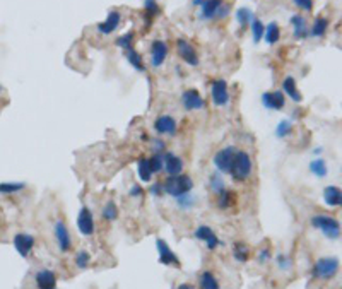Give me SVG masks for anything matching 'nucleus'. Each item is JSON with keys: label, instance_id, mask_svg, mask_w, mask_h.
I'll use <instances>...</instances> for the list:
<instances>
[{"label": "nucleus", "instance_id": "1", "mask_svg": "<svg viewBox=\"0 0 342 289\" xmlns=\"http://www.w3.org/2000/svg\"><path fill=\"white\" fill-rule=\"evenodd\" d=\"M312 226L332 241H337L340 238V223L330 214L312 216Z\"/></svg>", "mask_w": 342, "mask_h": 289}, {"label": "nucleus", "instance_id": "2", "mask_svg": "<svg viewBox=\"0 0 342 289\" xmlns=\"http://www.w3.org/2000/svg\"><path fill=\"white\" fill-rule=\"evenodd\" d=\"M251 171H253V159H251L250 152L246 151H236L235 161H233L231 171L229 175L233 177L235 182H246L251 177Z\"/></svg>", "mask_w": 342, "mask_h": 289}, {"label": "nucleus", "instance_id": "3", "mask_svg": "<svg viewBox=\"0 0 342 289\" xmlns=\"http://www.w3.org/2000/svg\"><path fill=\"white\" fill-rule=\"evenodd\" d=\"M340 262L337 257H322L313 264L312 267V277L317 281H330L339 272Z\"/></svg>", "mask_w": 342, "mask_h": 289}, {"label": "nucleus", "instance_id": "4", "mask_svg": "<svg viewBox=\"0 0 342 289\" xmlns=\"http://www.w3.org/2000/svg\"><path fill=\"white\" fill-rule=\"evenodd\" d=\"M163 193L177 198L183 193H188L193 190V180L190 175H178V177H168L163 183Z\"/></svg>", "mask_w": 342, "mask_h": 289}, {"label": "nucleus", "instance_id": "5", "mask_svg": "<svg viewBox=\"0 0 342 289\" xmlns=\"http://www.w3.org/2000/svg\"><path fill=\"white\" fill-rule=\"evenodd\" d=\"M231 6L224 4V0H204L200 6L199 17L202 21H212V19H224L228 17Z\"/></svg>", "mask_w": 342, "mask_h": 289}, {"label": "nucleus", "instance_id": "6", "mask_svg": "<svg viewBox=\"0 0 342 289\" xmlns=\"http://www.w3.org/2000/svg\"><path fill=\"white\" fill-rule=\"evenodd\" d=\"M238 149L235 146H226L223 149H219L218 152L212 157V164L216 166V170L219 171L221 175H229L233 166V161H235V154Z\"/></svg>", "mask_w": 342, "mask_h": 289}, {"label": "nucleus", "instance_id": "7", "mask_svg": "<svg viewBox=\"0 0 342 289\" xmlns=\"http://www.w3.org/2000/svg\"><path fill=\"white\" fill-rule=\"evenodd\" d=\"M53 236H55V241L60 254H69L72 250V236L64 219L55 221V224H53Z\"/></svg>", "mask_w": 342, "mask_h": 289}, {"label": "nucleus", "instance_id": "8", "mask_svg": "<svg viewBox=\"0 0 342 289\" xmlns=\"http://www.w3.org/2000/svg\"><path fill=\"white\" fill-rule=\"evenodd\" d=\"M210 98L216 106H228L229 105V88L224 79H216L210 84Z\"/></svg>", "mask_w": 342, "mask_h": 289}, {"label": "nucleus", "instance_id": "9", "mask_svg": "<svg viewBox=\"0 0 342 289\" xmlns=\"http://www.w3.org/2000/svg\"><path fill=\"white\" fill-rule=\"evenodd\" d=\"M193 238L199 241H204L205 246L209 248V250H216L219 245H221V240H219V236L216 234V231L210 226L207 224H200L195 228V231H193Z\"/></svg>", "mask_w": 342, "mask_h": 289}, {"label": "nucleus", "instance_id": "10", "mask_svg": "<svg viewBox=\"0 0 342 289\" xmlns=\"http://www.w3.org/2000/svg\"><path fill=\"white\" fill-rule=\"evenodd\" d=\"M77 229L82 236H93L96 231V224H94V216L89 207H80L77 214Z\"/></svg>", "mask_w": 342, "mask_h": 289}, {"label": "nucleus", "instance_id": "11", "mask_svg": "<svg viewBox=\"0 0 342 289\" xmlns=\"http://www.w3.org/2000/svg\"><path fill=\"white\" fill-rule=\"evenodd\" d=\"M177 53H178V57L190 67L199 65V55H197V50L193 48V45L188 43L185 38L177 39Z\"/></svg>", "mask_w": 342, "mask_h": 289}, {"label": "nucleus", "instance_id": "12", "mask_svg": "<svg viewBox=\"0 0 342 289\" xmlns=\"http://www.w3.org/2000/svg\"><path fill=\"white\" fill-rule=\"evenodd\" d=\"M182 105L187 111H199L205 108V99L197 89H187L182 93Z\"/></svg>", "mask_w": 342, "mask_h": 289}, {"label": "nucleus", "instance_id": "13", "mask_svg": "<svg viewBox=\"0 0 342 289\" xmlns=\"http://www.w3.org/2000/svg\"><path fill=\"white\" fill-rule=\"evenodd\" d=\"M12 243H14V248L17 254L21 257H24V259H28L36 245V238L29 233H17L14 236V240H12Z\"/></svg>", "mask_w": 342, "mask_h": 289}, {"label": "nucleus", "instance_id": "14", "mask_svg": "<svg viewBox=\"0 0 342 289\" xmlns=\"http://www.w3.org/2000/svg\"><path fill=\"white\" fill-rule=\"evenodd\" d=\"M156 248H157V257H159V262L163 265H173V267H180V259L177 257L173 250L168 246L163 238H157L156 240Z\"/></svg>", "mask_w": 342, "mask_h": 289}, {"label": "nucleus", "instance_id": "15", "mask_svg": "<svg viewBox=\"0 0 342 289\" xmlns=\"http://www.w3.org/2000/svg\"><path fill=\"white\" fill-rule=\"evenodd\" d=\"M163 159H164V170L163 171H166L168 177H178V175L183 173V166H185V162H183V159L180 156L173 154V152H169V151H164Z\"/></svg>", "mask_w": 342, "mask_h": 289}, {"label": "nucleus", "instance_id": "16", "mask_svg": "<svg viewBox=\"0 0 342 289\" xmlns=\"http://www.w3.org/2000/svg\"><path fill=\"white\" fill-rule=\"evenodd\" d=\"M168 45L163 39H156V42H152L151 45V65L157 69V67H161L166 62V58H168Z\"/></svg>", "mask_w": 342, "mask_h": 289}, {"label": "nucleus", "instance_id": "17", "mask_svg": "<svg viewBox=\"0 0 342 289\" xmlns=\"http://www.w3.org/2000/svg\"><path fill=\"white\" fill-rule=\"evenodd\" d=\"M154 130L159 135H169V137H173L178 130V121L171 115H161L154 120Z\"/></svg>", "mask_w": 342, "mask_h": 289}, {"label": "nucleus", "instance_id": "18", "mask_svg": "<svg viewBox=\"0 0 342 289\" xmlns=\"http://www.w3.org/2000/svg\"><path fill=\"white\" fill-rule=\"evenodd\" d=\"M262 105L267 110L281 111L286 106V96L282 91H267L262 94Z\"/></svg>", "mask_w": 342, "mask_h": 289}, {"label": "nucleus", "instance_id": "19", "mask_svg": "<svg viewBox=\"0 0 342 289\" xmlns=\"http://www.w3.org/2000/svg\"><path fill=\"white\" fill-rule=\"evenodd\" d=\"M120 22H121V12L113 9V11L108 12L106 19L96 26V29L100 34H111L113 31H116L120 28Z\"/></svg>", "mask_w": 342, "mask_h": 289}, {"label": "nucleus", "instance_id": "20", "mask_svg": "<svg viewBox=\"0 0 342 289\" xmlns=\"http://www.w3.org/2000/svg\"><path fill=\"white\" fill-rule=\"evenodd\" d=\"M289 22L292 26V38L294 39H307L308 33V22L301 14H292L289 17Z\"/></svg>", "mask_w": 342, "mask_h": 289}, {"label": "nucleus", "instance_id": "21", "mask_svg": "<svg viewBox=\"0 0 342 289\" xmlns=\"http://www.w3.org/2000/svg\"><path fill=\"white\" fill-rule=\"evenodd\" d=\"M34 281L38 289H55L57 286V274L52 269H41L34 275Z\"/></svg>", "mask_w": 342, "mask_h": 289}, {"label": "nucleus", "instance_id": "22", "mask_svg": "<svg viewBox=\"0 0 342 289\" xmlns=\"http://www.w3.org/2000/svg\"><path fill=\"white\" fill-rule=\"evenodd\" d=\"M236 204H238V193L235 190H231V188H224L219 195H216V205L221 211L233 209Z\"/></svg>", "mask_w": 342, "mask_h": 289}, {"label": "nucleus", "instance_id": "23", "mask_svg": "<svg viewBox=\"0 0 342 289\" xmlns=\"http://www.w3.org/2000/svg\"><path fill=\"white\" fill-rule=\"evenodd\" d=\"M323 200L328 207H340L342 204V192L337 185H328L323 188Z\"/></svg>", "mask_w": 342, "mask_h": 289}, {"label": "nucleus", "instance_id": "24", "mask_svg": "<svg viewBox=\"0 0 342 289\" xmlns=\"http://www.w3.org/2000/svg\"><path fill=\"white\" fill-rule=\"evenodd\" d=\"M282 93L287 94V96H289L294 103H301V101H303V94L300 93L298 86H296V79L291 77V75L282 80Z\"/></svg>", "mask_w": 342, "mask_h": 289}, {"label": "nucleus", "instance_id": "25", "mask_svg": "<svg viewBox=\"0 0 342 289\" xmlns=\"http://www.w3.org/2000/svg\"><path fill=\"white\" fill-rule=\"evenodd\" d=\"M177 200V209L182 211V212H188L192 209H195L197 202H199V198H197L195 195H193V192H188V193H183V195H180L175 198Z\"/></svg>", "mask_w": 342, "mask_h": 289}, {"label": "nucleus", "instance_id": "26", "mask_svg": "<svg viewBox=\"0 0 342 289\" xmlns=\"http://www.w3.org/2000/svg\"><path fill=\"white\" fill-rule=\"evenodd\" d=\"M199 289H221V284H219V279L216 277L214 272L204 270L199 275Z\"/></svg>", "mask_w": 342, "mask_h": 289}, {"label": "nucleus", "instance_id": "27", "mask_svg": "<svg viewBox=\"0 0 342 289\" xmlns=\"http://www.w3.org/2000/svg\"><path fill=\"white\" fill-rule=\"evenodd\" d=\"M233 257H235V260L240 262V264H246V262L251 259L250 246L246 245L245 241H236L235 245H233Z\"/></svg>", "mask_w": 342, "mask_h": 289}, {"label": "nucleus", "instance_id": "28", "mask_svg": "<svg viewBox=\"0 0 342 289\" xmlns=\"http://www.w3.org/2000/svg\"><path fill=\"white\" fill-rule=\"evenodd\" d=\"M264 39H265V43H267V45H276L279 39H281V28H279V24L276 21L269 22V24L265 26Z\"/></svg>", "mask_w": 342, "mask_h": 289}, {"label": "nucleus", "instance_id": "29", "mask_svg": "<svg viewBox=\"0 0 342 289\" xmlns=\"http://www.w3.org/2000/svg\"><path fill=\"white\" fill-rule=\"evenodd\" d=\"M120 216V211H118V205L115 204V200H108L105 205H103L101 209V219L106 221V223H113V221L118 219Z\"/></svg>", "mask_w": 342, "mask_h": 289}, {"label": "nucleus", "instance_id": "30", "mask_svg": "<svg viewBox=\"0 0 342 289\" xmlns=\"http://www.w3.org/2000/svg\"><path fill=\"white\" fill-rule=\"evenodd\" d=\"M327 29H328V19L327 17L318 16L317 19L313 21V24L308 33H310V36H313V38H322V36H325Z\"/></svg>", "mask_w": 342, "mask_h": 289}, {"label": "nucleus", "instance_id": "31", "mask_svg": "<svg viewBox=\"0 0 342 289\" xmlns=\"http://www.w3.org/2000/svg\"><path fill=\"white\" fill-rule=\"evenodd\" d=\"M224 188H226V182H224L223 175L219 171H214V173L209 175V190L214 193V195H219Z\"/></svg>", "mask_w": 342, "mask_h": 289}, {"label": "nucleus", "instance_id": "32", "mask_svg": "<svg viewBox=\"0 0 342 289\" xmlns=\"http://www.w3.org/2000/svg\"><path fill=\"white\" fill-rule=\"evenodd\" d=\"M137 173H139L141 182H144V183H149L152 180V175H154V173H152L147 157H141V159L137 161Z\"/></svg>", "mask_w": 342, "mask_h": 289}, {"label": "nucleus", "instance_id": "33", "mask_svg": "<svg viewBox=\"0 0 342 289\" xmlns=\"http://www.w3.org/2000/svg\"><path fill=\"white\" fill-rule=\"evenodd\" d=\"M308 168L317 178H325L328 175V166H327V161L323 159V157H317V159H313L312 162H310Z\"/></svg>", "mask_w": 342, "mask_h": 289}, {"label": "nucleus", "instance_id": "34", "mask_svg": "<svg viewBox=\"0 0 342 289\" xmlns=\"http://www.w3.org/2000/svg\"><path fill=\"white\" fill-rule=\"evenodd\" d=\"M26 188V183L22 182H2L0 183V195H14L21 193Z\"/></svg>", "mask_w": 342, "mask_h": 289}, {"label": "nucleus", "instance_id": "35", "mask_svg": "<svg viewBox=\"0 0 342 289\" xmlns=\"http://www.w3.org/2000/svg\"><path fill=\"white\" fill-rule=\"evenodd\" d=\"M250 26H251V38H253V43H260L264 39L265 24L256 16H253V19H251Z\"/></svg>", "mask_w": 342, "mask_h": 289}, {"label": "nucleus", "instance_id": "36", "mask_svg": "<svg viewBox=\"0 0 342 289\" xmlns=\"http://www.w3.org/2000/svg\"><path fill=\"white\" fill-rule=\"evenodd\" d=\"M127 60H129V64L132 65L136 70H139V72H144V70H146V67H144L142 55L137 52V50H134V48L127 50Z\"/></svg>", "mask_w": 342, "mask_h": 289}, {"label": "nucleus", "instance_id": "37", "mask_svg": "<svg viewBox=\"0 0 342 289\" xmlns=\"http://www.w3.org/2000/svg\"><path fill=\"white\" fill-rule=\"evenodd\" d=\"M251 19H253V12H251L248 7H240L236 11V21L241 29H245L251 22Z\"/></svg>", "mask_w": 342, "mask_h": 289}, {"label": "nucleus", "instance_id": "38", "mask_svg": "<svg viewBox=\"0 0 342 289\" xmlns=\"http://www.w3.org/2000/svg\"><path fill=\"white\" fill-rule=\"evenodd\" d=\"M91 254H89L88 250H79L77 254H75V257H74V264H75V267L77 269H80V270H84V269H88L89 265H91Z\"/></svg>", "mask_w": 342, "mask_h": 289}, {"label": "nucleus", "instance_id": "39", "mask_svg": "<svg viewBox=\"0 0 342 289\" xmlns=\"http://www.w3.org/2000/svg\"><path fill=\"white\" fill-rule=\"evenodd\" d=\"M134 42H136V33H134V31H129V33L121 34L120 38H116L115 45L127 52V50L134 48Z\"/></svg>", "mask_w": 342, "mask_h": 289}, {"label": "nucleus", "instance_id": "40", "mask_svg": "<svg viewBox=\"0 0 342 289\" xmlns=\"http://www.w3.org/2000/svg\"><path fill=\"white\" fill-rule=\"evenodd\" d=\"M292 134V123L289 120H281L276 127V135L279 139H286L287 135Z\"/></svg>", "mask_w": 342, "mask_h": 289}, {"label": "nucleus", "instance_id": "41", "mask_svg": "<svg viewBox=\"0 0 342 289\" xmlns=\"http://www.w3.org/2000/svg\"><path fill=\"white\" fill-rule=\"evenodd\" d=\"M147 161H149V166L152 170V173H161V171L164 170V159H163V154H152L151 157H147Z\"/></svg>", "mask_w": 342, "mask_h": 289}, {"label": "nucleus", "instance_id": "42", "mask_svg": "<svg viewBox=\"0 0 342 289\" xmlns=\"http://www.w3.org/2000/svg\"><path fill=\"white\" fill-rule=\"evenodd\" d=\"M144 11H146L147 21L151 22L152 17H156L157 14H159V6H157L156 0H144Z\"/></svg>", "mask_w": 342, "mask_h": 289}, {"label": "nucleus", "instance_id": "43", "mask_svg": "<svg viewBox=\"0 0 342 289\" xmlns=\"http://www.w3.org/2000/svg\"><path fill=\"white\" fill-rule=\"evenodd\" d=\"M276 264H277V267H279V270H281V272H289L291 267H292L291 257L286 255V254H279L276 257Z\"/></svg>", "mask_w": 342, "mask_h": 289}, {"label": "nucleus", "instance_id": "44", "mask_svg": "<svg viewBox=\"0 0 342 289\" xmlns=\"http://www.w3.org/2000/svg\"><path fill=\"white\" fill-rule=\"evenodd\" d=\"M271 259H272L271 246H262L259 252H256V262H259V264H267Z\"/></svg>", "mask_w": 342, "mask_h": 289}, {"label": "nucleus", "instance_id": "45", "mask_svg": "<svg viewBox=\"0 0 342 289\" xmlns=\"http://www.w3.org/2000/svg\"><path fill=\"white\" fill-rule=\"evenodd\" d=\"M151 149L154 151V154H163V152L166 151V142L161 137L151 139Z\"/></svg>", "mask_w": 342, "mask_h": 289}, {"label": "nucleus", "instance_id": "46", "mask_svg": "<svg viewBox=\"0 0 342 289\" xmlns=\"http://www.w3.org/2000/svg\"><path fill=\"white\" fill-rule=\"evenodd\" d=\"M292 2H294L296 7L303 9V11H307V12H310L313 9V0H292Z\"/></svg>", "mask_w": 342, "mask_h": 289}, {"label": "nucleus", "instance_id": "47", "mask_svg": "<svg viewBox=\"0 0 342 289\" xmlns=\"http://www.w3.org/2000/svg\"><path fill=\"white\" fill-rule=\"evenodd\" d=\"M129 195L134 197V198L142 197L144 195V188L141 187V185H132V187H130V190H129Z\"/></svg>", "mask_w": 342, "mask_h": 289}, {"label": "nucleus", "instance_id": "48", "mask_svg": "<svg viewBox=\"0 0 342 289\" xmlns=\"http://www.w3.org/2000/svg\"><path fill=\"white\" fill-rule=\"evenodd\" d=\"M152 195H161V193H163V185L161 183H154L151 187V190H149Z\"/></svg>", "mask_w": 342, "mask_h": 289}, {"label": "nucleus", "instance_id": "49", "mask_svg": "<svg viewBox=\"0 0 342 289\" xmlns=\"http://www.w3.org/2000/svg\"><path fill=\"white\" fill-rule=\"evenodd\" d=\"M177 289H195V286L190 284V282H183V284H180Z\"/></svg>", "mask_w": 342, "mask_h": 289}, {"label": "nucleus", "instance_id": "50", "mask_svg": "<svg viewBox=\"0 0 342 289\" xmlns=\"http://www.w3.org/2000/svg\"><path fill=\"white\" fill-rule=\"evenodd\" d=\"M202 2H204V0H192V4H193V6H197V7H200Z\"/></svg>", "mask_w": 342, "mask_h": 289}, {"label": "nucleus", "instance_id": "51", "mask_svg": "<svg viewBox=\"0 0 342 289\" xmlns=\"http://www.w3.org/2000/svg\"><path fill=\"white\" fill-rule=\"evenodd\" d=\"M322 151H323V147H317V149H315V154H320Z\"/></svg>", "mask_w": 342, "mask_h": 289}, {"label": "nucleus", "instance_id": "52", "mask_svg": "<svg viewBox=\"0 0 342 289\" xmlns=\"http://www.w3.org/2000/svg\"><path fill=\"white\" fill-rule=\"evenodd\" d=\"M0 93H2V86H0Z\"/></svg>", "mask_w": 342, "mask_h": 289}, {"label": "nucleus", "instance_id": "53", "mask_svg": "<svg viewBox=\"0 0 342 289\" xmlns=\"http://www.w3.org/2000/svg\"><path fill=\"white\" fill-rule=\"evenodd\" d=\"M55 289H57V287H55Z\"/></svg>", "mask_w": 342, "mask_h": 289}]
</instances>
